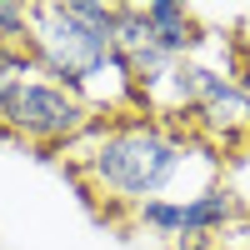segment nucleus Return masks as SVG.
<instances>
[{
	"mask_svg": "<svg viewBox=\"0 0 250 250\" xmlns=\"http://www.w3.org/2000/svg\"><path fill=\"white\" fill-rule=\"evenodd\" d=\"M60 155L70 160V170L90 190V200H100L110 215H125L155 195H170V185L185 180L195 135L185 125L130 110V115H100Z\"/></svg>",
	"mask_w": 250,
	"mask_h": 250,
	"instance_id": "nucleus-1",
	"label": "nucleus"
},
{
	"mask_svg": "<svg viewBox=\"0 0 250 250\" xmlns=\"http://www.w3.org/2000/svg\"><path fill=\"white\" fill-rule=\"evenodd\" d=\"M100 115L65 85H50L40 75H20L0 90V135L25 140L35 150H65L90 130Z\"/></svg>",
	"mask_w": 250,
	"mask_h": 250,
	"instance_id": "nucleus-2",
	"label": "nucleus"
},
{
	"mask_svg": "<svg viewBox=\"0 0 250 250\" xmlns=\"http://www.w3.org/2000/svg\"><path fill=\"white\" fill-rule=\"evenodd\" d=\"M190 125L205 130L215 145H235L240 135H250V90L235 75H220L215 85L205 90V100L190 110Z\"/></svg>",
	"mask_w": 250,
	"mask_h": 250,
	"instance_id": "nucleus-3",
	"label": "nucleus"
},
{
	"mask_svg": "<svg viewBox=\"0 0 250 250\" xmlns=\"http://www.w3.org/2000/svg\"><path fill=\"white\" fill-rule=\"evenodd\" d=\"M240 215H245L240 195L230 190V185H215L210 180V185H200L190 200H180V235L185 240H210V245H220V235L230 230Z\"/></svg>",
	"mask_w": 250,
	"mask_h": 250,
	"instance_id": "nucleus-4",
	"label": "nucleus"
},
{
	"mask_svg": "<svg viewBox=\"0 0 250 250\" xmlns=\"http://www.w3.org/2000/svg\"><path fill=\"white\" fill-rule=\"evenodd\" d=\"M145 25H150V40L170 55V60H185V55H200V20L195 10H185L180 0H150V5H140Z\"/></svg>",
	"mask_w": 250,
	"mask_h": 250,
	"instance_id": "nucleus-5",
	"label": "nucleus"
},
{
	"mask_svg": "<svg viewBox=\"0 0 250 250\" xmlns=\"http://www.w3.org/2000/svg\"><path fill=\"white\" fill-rule=\"evenodd\" d=\"M130 220L140 225V230H150L160 240H175L180 235V195H155V200H145L130 210Z\"/></svg>",
	"mask_w": 250,
	"mask_h": 250,
	"instance_id": "nucleus-6",
	"label": "nucleus"
},
{
	"mask_svg": "<svg viewBox=\"0 0 250 250\" xmlns=\"http://www.w3.org/2000/svg\"><path fill=\"white\" fill-rule=\"evenodd\" d=\"M25 35H30V5L0 0V45H25Z\"/></svg>",
	"mask_w": 250,
	"mask_h": 250,
	"instance_id": "nucleus-7",
	"label": "nucleus"
},
{
	"mask_svg": "<svg viewBox=\"0 0 250 250\" xmlns=\"http://www.w3.org/2000/svg\"><path fill=\"white\" fill-rule=\"evenodd\" d=\"M20 75H35V65H30L25 45H0V90H5V85H15Z\"/></svg>",
	"mask_w": 250,
	"mask_h": 250,
	"instance_id": "nucleus-8",
	"label": "nucleus"
},
{
	"mask_svg": "<svg viewBox=\"0 0 250 250\" xmlns=\"http://www.w3.org/2000/svg\"><path fill=\"white\" fill-rule=\"evenodd\" d=\"M175 250H215V245H210V240H185V235H180Z\"/></svg>",
	"mask_w": 250,
	"mask_h": 250,
	"instance_id": "nucleus-9",
	"label": "nucleus"
},
{
	"mask_svg": "<svg viewBox=\"0 0 250 250\" xmlns=\"http://www.w3.org/2000/svg\"><path fill=\"white\" fill-rule=\"evenodd\" d=\"M215 250H250V245H215Z\"/></svg>",
	"mask_w": 250,
	"mask_h": 250,
	"instance_id": "nucleus-10",
	"label": "nucleus"
}]
</instances>
